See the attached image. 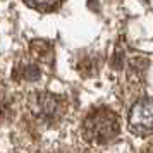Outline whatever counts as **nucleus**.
<instances>
[{
	"mask_svg": "<svg viewBox=\"0 0 153 153\" xmlns=\"http://www.w3.org/2000/svg\"><path fill=\"white\" fill-rule=\"evenodd\" d=\"M29 108L42 120H53L62 112V100L53 93H33L29 98Z\"/></svg>",
	"mask_w": 153,
	"mask_h": 153,
	"instance_id": "3",
	"label": "nucleus"
},
{
	"mask_svg": "<svg viewBox=\"0 0 153 153\" xmlns=\"http://www.w3.org/2000/svg\"><path fill=\"white\" fill-rule=\"evenodd\" d=\"M17 76L21 77L22 81H36L40 77V69L36 65H33V64H26L24 67L19 69Z\"/></svg>",
	"mask_w": 153,
	"mask_h": 153,
	"instance_id": "4",
	"label": "nucleus"
},
{
	"mask_svg": "<svg viewBox=\"0 0 153 153\" xmlns=\"http://www.w3.org/2000/svg\"><path fill=\"white\" fill-rule=\"evenodd\" d=\"M129 129L139 136L153 134V98H143L129 112Z\"/></svg>",
	"mask_w": 153,
	"mask_h": 153,
	"instance_id": "2",
	"label": "nucleus"
},
{
	"mask_svg": "<svg viewBox=\"0 0 153 153\" xmlns=\"http://www.w3.org/2000/svg\"><path fill=\"white\" fill-rule=\"evenodd\" d=\"M119 131H120L119 117L108 108H97L90 112L83 124V132L86 139L95 145L112 143L119 136Z\"/></svg>",
	"mask_w": 153,
	"mask_h": 153,
	"instance_id": "1",
	"label": "nucleus"
},
{
	"mask_svg": "<svg viewBox=\"0 0 153 153\" xmlns=\"http://www.w3.org/2000/svg\"><path fill=\"white\" fill-rule=\"evenodd\" d=\"M12 114V103L10 98L4 93H0V122H5Z\"/></svg>",
	"mask_w": 153,
	"mask_h": 153,
	"instance_id": "5",
	"label": "nucleus"
},
{
	"mask_svg": "<svg viewBox=\"0 0 153 153\" xmlns=\"http://www.w3.org/2000/svg\"><path fill=\"white\" fill-rule=\"evenodd\" d=\"M31 7L40 9V10H48V9L55 7L59 4V0H26Z\"/></svg>",
	"mask_w": 153,
	"mask_h": 153,
	"instance_id": "6",
	"label": "nucleus"
}]
</instances>
